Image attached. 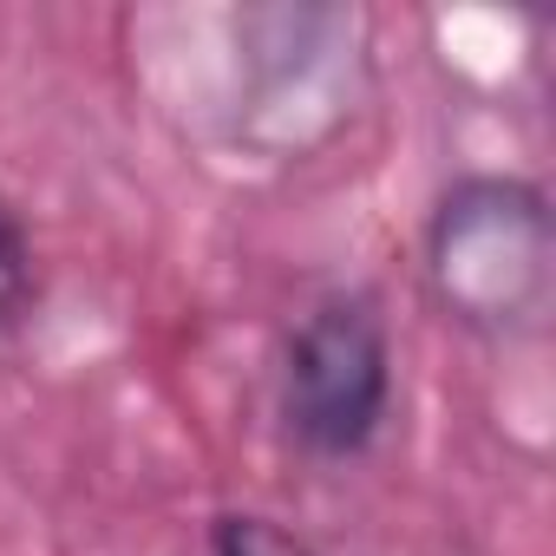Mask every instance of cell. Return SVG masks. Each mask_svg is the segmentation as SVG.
<instances>
[{
	"mask_svg": "<svg viewBox=\"0 0 556 556\" xmlns=\"http://www.w3.org/2000/svg\"><path fill=\"white\" fill-rule=\"evenodd\" d=\"M210 549H216V556H315L308 536H295L289 523H275V517H255V510H229V517H216Z\"/></svg>",
	"mask_w": 556,
	"mask_h": 556,
	"instance_id": "4",
	"label": "cell"
},
{
	"mask_svg": "<svg viewBox=\"0 0 556 556\" xmlns=\"http://www.w3.org/2000/svg\"><path fill=\"white\" fill-rule=\"evenodd\" d=\"M426 289L439 315L484 341L543 328L556 295V216L530 177H458L426 223Z\"/></svg>",
	"mask_w": 556,
	"mask_h": 556,
	"instance_id": "1",
	"label": "cell"
},
{
	"mask_svg": "<svg viewBox=\"0 0 556 556\" xmlns=\"http://www.w3.org/2000/svg\"><path fill=\"white\" fill-rule=\"evenodd\" d=\"M393 413V334L374 295H321L282 348V426L308 458H361Z\"/></svg>",
	"mask_w": 556,
	"mask_h": 556,
	"instance_id": "2",
	"label": "cell"
},
{
	"mask_svg": "<svg viewBox=\"0 0 556 556\" xmlns=\"http://www.w3.org/2000/svg\"><path fill=\"white\" fill-rule=\"evenodd\" d=\"M27 302H34V242L21 216L0 203V341L27 321Z\"/></svg>",
	"mask_w": 556,
	"mask_h": 556,
	"instance_id": "3",
	"label": "cell"
}]
</instances>
